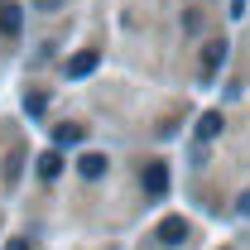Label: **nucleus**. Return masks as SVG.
<instances>
[{
	"label": "nucleus",
	"mask_w": 250,
	"mask_h": 250,
	"mask_svg": "<svg viewBox=\"0 0 250 250\" xmlns=\"http://www.w3.org/2000/svg\"><path fill=\"white\" fill-rule=\"evenodd\" d=\"M159 241H164V246H183L188 241V221L183 217H164L159 221Z\"/></svg>",
	"instance_id": "f257e3e1"
},
{
	"label": "nucleus",
	"mask_w": 250,
	"mask_h": 250,
	"mask_svg": "<svg viewBox=\"0 0 250 250\" xmlns=\"http://www.w3.org/2000/svg\"><path fill=\"white\" fill-rule=\"evenodd\" d=\"M164 188H168V168L164 164H145V192L149 197H164Z\"/></svg>",
	"instance_id": "f03ea898"
},
{
	"label": "nucleus",
	"mask_w": 250,
	"mask_h": 250,
	"mask_svg": "<svg viewBox=\"0 0 250 250\" xmlns=\"http://www.w3.org/2000/svg\"><path fill=\"white\" fill-rule=\"evenodd\" d=\"M20 24H24L20 5H15V0H10V5H0V34H5V39H15V34H20Z\"/></svg>",
	"instance_id": "7ed1b4c3"
},
{
	"label": "nucleus",
	"mask_w": 250,
	"mask_h": 250,
	"mask_svg": "<svg viewBox=\"0 0 250 250\" xmlns=\"http://www.w3.org/2000/svg\"><path fill=\"white\" fill-rule=\"evenodd\" d=\"M221 62H226V43H221V39H212V43H207V53H202V77H212Z\"/></svg>",
	"instance_id": "20e7f679"
},
{
	"label": "nucleus",
	"mask_w": 250,
	"mask_h": 250,
	"mask_svg": "<svg viewBox=\"0 0 250 250\" xmlns=\"http://www.w3.org/2000/svg\"><path fill=\"white\" fill-rule=\"evenodd\" d=\"M87 72H96V53L92 48L77 53V58H67V77H87Z\"/></svg>",
	"instance_id": "39448f33"
},
{
	"label": "nucleus",
	"mask_w": 250,
	"mask_h": 250,
	"mask_svg": "<svg viewBox=\"0 0 250 250\" xmlns=\"http://www.w3.org/2000/svg\"><path fill=\"white\" fill-rule=\"evenodd\" d=\"M53 140H58V145H77V140H87V125L67 121V125H58V130H53Z\"/></svg>",
	"instance_id": "423d86ee"
},
{
	"label": "nucleus",
	"mask_w": 250,
	"mask_h": 250,
	"mask_svg": "<svg viewBox=\"0 0 250 250\" xmlns=\"http://www.w3.org/2000/svg\"><path fill=\"white\" fill-rule=\"evenodd\" d=\"M39 173H43V178H58L62 173V154L58 149H43V154H39Z\"/></svg>",
	"instance_id": "0eeeda50"
},
{
	"label": "nucleus",
	"mask_w": 250,
	"mask_h": 250,
	"mask_svg": "<svg viewBox=\"0 0 250 250\" xmlns=\"http://www.w3.org/2000/svg\"><path fill=\"white\" fill-rule=\"evenodd\" d=\"M77 168H82V178H101V173H106V154H82Z\"/></svg>",
	"instance_id": "6e6552de"
},
{
	"label": "nucleus",
	"mask_w": 250,
	"mask_h": 250,
	"mask_svg": "<svg viewBox=\"0 0 250 250\" xmlns=\"http://www.w3.org/2000/svg\"><path fill=\"white\" fill-rule=\"evenodd\" d=\"M217 135H221V116H217V111H207V116L197 121V140H217Z\"/></svg>",
	"instance_id": "1a4fd4ad"
},
{
	"label": "nucleus",
	"mask_w": 250,
	"mask_h": 250,
	"mask_svg": "<svg viewBox=\"0 0 250 250\" xmlns=\"http://www.w3.org/2000/svg\"><path fill=\"white\" fill-rule=\"evenodd\" d=\"M24 111H29V116H43V111H48V96H43V92H29V96H24Z\"/></svg>",
	"instance_id": "9d476101"
},
{
	"label": "nucleus",
	"mask_w": 250,
	"mask_h": 250,
	"mask_svg": "<svg viewBox=\"0 0 250 250\" xmlns=\"http://www.w3.org/2000/svg\"><path fill=\"white\" fill-rule=\"evenodd\" d=\"M34 5H39V10H58L62 0H34Z\"/></svg>",
	"instance_id": "9b49d317"
},
{
	"label": "nucleus",
	"mask_w": 250,
	"mask_h": 250,
	"mask_svg": "<svg viewBox=\"0 0 250 250\" xmlns=\"http://www.w3.org/2000/svg\"><path fill=\"white\" fill-rule=\"evenodd\" d=\"M5 250H29V241H10V246H5Z\"/></svg>",
	"instance_id": "f8f14e48"
},
{
	"label": "nucleus",
	"mask_w": 250,
	"mask_h": 250,
	"mask_svg": "<svg viewBox=\"0 0 250 250\" xmlns=\"http://www.w3.org/2000/svg\"><path fill=\"white\" fill-rule=\"evenodd\" d=\"M241 212H246V217H250V192H246V197H241Z\"/></svg>",
	"instance_id": "ddd939ff"
}]
</instances>
